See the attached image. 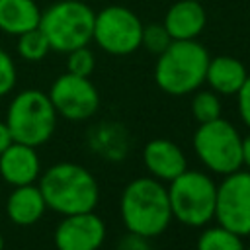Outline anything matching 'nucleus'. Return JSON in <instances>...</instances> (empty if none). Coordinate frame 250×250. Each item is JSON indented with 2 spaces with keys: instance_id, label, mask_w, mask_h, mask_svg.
I'll return each mask as SVG.
<instances>
[{
  "instance_id": "29",
  "label": "nucleus",
  "mask_w": 250,
  "mask_h": 250,
  "mask_svg": "<svg viewBox=\"0 0 250 250\" xmlns=\"http://www.w3.org/2000/svg\"><path fill=\"white\" fill-rule=\"evenodd\" d=\"M4 244H6V242H4V234L0 232V250H4Z\"/></svg>"
},
{
  "instance_id": "17",
  "label": "nucleus",
  "mask_w": 250,
  "mask_h": 250,
  "mask_svg": "<svg viewBox=\"0 0 250 250\" xmlns=\"http://www.w3.org/2000/svg\"><path fill=\"white\" fill-rule=\"evenodd\" d=\"M41 10L35 0H0V31L21 35L39 25Z\"/></svg>"
},
{
  "instance_id": "16",
  "label": "nucleus",
  "mask_w": 250,
  "mask_h": 250,
  "mask_svg": "<svg viewBox=\"0 0 250 250\" xmlns=\"http://www.w3.org/2000/svg\"><path fill=\"white\" fill-rule=\"evenodd\" d=\"M248 78V70L244 62L230 55H217L209 59L205 82L209 88L223 96H236L244 80Z\"/></svg>"
},
{
  "instance_id": "8",
  "label": "nucleus",
  "mask_w": 250,
  "mask_h": 250,
  "mask_svg": "<svg viewBox=\"0 0 250 250\" xmlns=\"http://www.w3.org/2000/svg\"><path fill=\"white\" fill-rule=\"evenodd\" d=\"M143 21L125 6H105L94 18L92 41L107 55L125 57L141 47Z\"/></svg>"
},
{
  "instance_id": "2",
  "label": "nucleus",
  "mask_w": 250,
  "mask_h": 250,
  "mask_svg": "<svg viewBox=\"0 0 250 250\" xmlns=\"http://www.w3.org/2000/svg\"><path fill=\"white\" fill-rule=\"evenodd\" d=\"M39 189L47 209L59 215L94 211L100 203V186L96 176L82 164L57 162L39 176Z\"/></svg>"
},
{
  "instance_id": "13",
  "label": "nucleus",
  "mask_w": 250,
  "mask_h": 250,
  "mask_svg": "<svg viewBox=\"0 0 250 250\" xmlns=\"http://www.w3.org/2000/svg\"><path fill=\"white\" fill-rule=\"evenodd\" d=\"M41 176V160L35 146L12 143L0 154V178L12 188L35 184Z\"/></svg>"
},
{
  "instance_id": "6",
  "label": "nucleus",
  "mask_w": 250,
  "mask_h": 250,
  "mask_svg": "<svg viewBox=\"0 0 250 250\" xmlns=\"http://www.w3.org/2000/svg\"><path fill=\"white\" fill-rule=\"evenodd\" d=\"M244 137L227 119L199 123L193 133V150L199 162L217 176L244 168Z\"/></svg>"
},
{
  "instance_id": "19",
  "label": "nucleus",
  "mask_w": 250,
  "mask_h": 250,
  "mask_svg": "<svg viewBox=\"0 0 250 250\" xmlns=\"http://www.w3.org/2000/svg\"><path fill=\"white\" fill-rule=\"evenodd\" d=\"M244 236L232 232L223 225H213L201 230L195 242V250H244Z\"/></svg>"
},
{
  "instance_id": "3",
  "label": "nucleus",
  "mask_w": 250,
  "mask_h": 250,
  "mask_svg": "<svg viewBox=\"0 0 250 250\" xmlns=\"http://www.w3.org/2000/svg\"><path fill=\"white\" fill-rule=\"evenodd\" d=\"M211 55L197 39L172 41L156 57L154 82L170 96H186L205 84V72Z\"/></svg>"
},
{
  "instance_id": "12",
  "label": "nucleus",
  "mask_w": 250,
  "mask_h": 250,
  "mask_svg": "<svg viewBox=\"0 0 250 250\" xmlns=\"http://www.w3.org/2000/svg\"><path fill=\"white\" fill-rule=\"evenodd\" d=\"M143 164L148 176L168 184L188 170L186 152L170 139H152L143 146Z\"/></svg>"
},
{
  "instance_id": "1",
  "label": "nucleus",
  "mask_w": 250,
  "mask_h": 250,
  "mask_svg": "<svg viewBox=\"0 0 250 250\" xmlns=\"http://www.w3.org/2000/svg\"><path fill=\"white\" fill-rule=\"evenodd\" d=\"M121 221L127 232L156 238L172 223V209L168 199V188L164 182L152 176H141L131 180L121 193L119 201Z\"/></svg>"
},
{
  "instance_id": "5",
  "label": "nucleus",
  "mask_w": 250,
  "mask_h": 250,
  "mask_svg": "<svg viewBox=\"0 0 250 250\" xmlns=\"http://www.w3.org/2000/svg\"><path fill=\"white\" fill-rule=\"evenodd\" d=\"M217 182L201 170H184L168 182L172 217L186 227L201 229L215 219Z\"/></svg>"
},
{
  "instance_id": "24",
  "label": "nucleus",
  "mask_w": 250,
  "mask_h": 250,
  "mask_svg": "<svg viewBox=\"0 0 250 250\" xmlns=\"http://www.w3.org/2000/svg\"><path fill=\"white\" fill-rule=\"evenodd\" d=\"M16 80H18V70L14 59L4 49H0V98L8 96L14 90Z\"/></svg>"
},
{
  "instance_id": "31",
  "label": "nucleus",
  "mask_w": 250,
  "mask_h": 250,
  "mask_svg": "<svg viewBox=\"0 0 250 250\" xmlns=\"http://www.w3.org/2000/svg\"><path fill=\"white\" fill-rule=\"evenodd\" d=\"M244 250H250V248H244Z\"/></svg>"
},
{
  "instance_id": "4",
  "label": "nucleus",
  "mask_w": 250,
  "mask_h": 250,
  "mask_svg": "<svg viewBox=\"0 0 250 250\" xmlns=\"http://www.w3.org/2000/svg\"><path fill=\"white\" fill-rule=\"evenodd\" d=\"M6 125L16 143L41 146L55 135L57 111L47 92L27 88L16 94L6 111Z\"/></svg>"
},
{
  "instance_id": "30",
  "label": "nucleus",
  "mask_w": 250,
  "mask_h": 250,
  "mask_svg": "<svg viewBox=\"0 0 250 250\" xmlns=\"http://www.w3.org/2000/svg\"><path fill=\"white\" fill-rule=\"evenodd\" d=\"M195 2H201V0H195Z\"/></svg>"
},
{
  "instance_id": "7",
  "label": "nucleus",
  "mask_w": 250,
  "mask_h": 250,
  "mask_svg": "<svg viewBox=\"0 0 250 250\" xmlns=\"http://www.w3.org/2000/svg\"><path fill=\"white\" fill-rule=\"evenodd\" d=\"M96 12L80 0H59L41 12L39 27L49 39L51 51L68 53L84 47L94 35Z\"/></svg>"
},
{
  "instance_id": "14",
  "label": "nucleus",
  "mask_w": 250,
  "mask_h": 250,
  "mask_svg": "<svg viewBox=\"0 0 250 250\" xmlns=\"http://www.w3.org/2000/svg\"><path fill=\"white\" fill-rule=\"evenodd\" d=\"M162 23L174 41L197 39L201 35V31L205 29L207 14H205V8L201 6V2L178 0L168 8Z\"/></svg>"
},
{
  "instance_id": "10",
  "label": "nucleus",
  "mask_w": 250,
  "mask_h": 250,
  "mask_svg": "<svg viewBox=\"0 0 250 250\" xmlns=\"http://www.w3.org/2000/svg\"><path fill=\"white\" fill-rule=\"evenodd\" d=\"M47 94L57 115L68 121L90 119L100 107V92L92 84L90 76L64 72L53 80Z\"/></svg>"
},
{
  "instance_id": "28",
  "label": "nucleus",
  "mask_w": 250,
  "mask_h": 250,
  "mask_svg": "<svg viewBox=\"0 0 250 250\" xmlns=\"http://www.w3.org/2000/svg\"><path fill=\"white\" fill-rule=\"evenodd\" d=\"M244 168L250 170V133L244 137Z\"/></svg>"
},
{
  "instance_id": "9",
  "label": "nucleus",
  "mask_w": 250,
  "mask_h": 250,
  "mask_svg": "<svg viewBox=\"0 0 250 250\" xmlns=\"http://www.w3.org/2000/svg\"><path fill=\"white\" fill-rule=\"evenodd\" d=\"M215 221L240 236H250V170L230 172L217 184Z\"/></svg>"
},
{
  "instance_id": "11",
  "label": "nucleus",
  "mask_w": 250,
  "mask_h": 250,
  "mask_svg": "<svg viewBox=\"0 0 250 250\" xmlns=\"http://www.w3.org/2000/svg\"><path fill=\"white\" fill-rule=\"evenodd\" d=\"M105 234L104 219L94 211H86L64 215L55 229L53 242L57 250H100Z\"/></svg>"
},
{
  "instance_id": "25",
  "label": "nucleus",
  "mask_w": 250,
  "mask_h": 250,
  "mask_svg": "<svg viewBox=\"0 0 250 250\" xmlns=\"http://www.w3.org/2000/svg\"><path fill=\"white\" fill-rule=\"evenodd\" d=\"M236 105H238V115L242 123L250 129V74L240 86V90L236 92Z\"/></svg>"
},
{
  "instance_id": "26",
  "label": "nucleus",
  "mask_w": 250,
  "mask_h": 250,
  "mask_svg": "<svg viewBox=\"0 0 250 250\" xmlns=\"http://www.w3.org/2000/svg\"><path fill=\"white\" fill-rule=\"evenodd\" d=\"M115 250H150V244H148V238L145 236H139V234H133V232H127Z\"/></svg>"
},
{
  "instance_id": "18",
  "label": "nucleus",
  "mask_w": 250,
  "mask_h": 250,
  "mask_svg": "<svg viewBox=\"0 0 250 250\" xmlns=\"http://www.w3.org/2000/svg\"><path fill=\"white\" fill-rule=\"evenodd\" d=\"M127 131L119 123H98L88 133L90 148L105 160H123L129 148Z\"/></svg>"
},
{
  "instance_id": "22",
  "label": "nucleus",
  "mask_w": 250,
  "mask_h": 250,
  "mask_svg": "<svg viewBox=\"0 0 250 250\" xmlns=\"http://www.w3.org/2000/svg\"><path fill=\"white\" fill-rule=\"evenodd\" d=\"M174 39L170 37L168 29L164 27L162 21H154V23H148V25H143V35H141V47H145L148 53L152 55H160L162 51L168 49V45L172 43Z\"/></svg>"
},
{
  "instance_id": "21",
  "label": "nucleus",
  "mask_w": 250,
  "mask_h": 250,
  "mask_svg": "<svg viewBox=\"0 0 250 250\" xmlns=\"http://www.w3.org/2000/svg\"><path fill=\"white\" fill-rule=\"evenodd\" d=\"M221 100L219 94L209 90H195L191 98V115L197 123H207L221 117Z\"/></svg>"
},
{
  "instance_id": "15",
  "label": "nucleus",
  "mask_w": 250,
  "mask_h": 250,
  "mask_svg": "<svg viewBox=\"0 0 250 250\" xmlns=\"http://www.w3.org/2000/svg\"><path fill=\"white\" fill-rule=\"evenodd\" d=\"M47 211L45 197L37 184L18 186L6 199L8 219L18 227H31L43 219Z\"/></svg>"
},
{
  "instance_id": "20",
  "label": "nucleus",
  "mask_w": 250,
  "mask_h": 250,
  "mask_svg": "<svg viewBox=\"0 0 250 250\" xmlns=\"http://www.w3.org/2000/svg\"><path fill=\"white\" fill-rule=\"evenodd\" d=\"M16 51L18 55L27 61V62H39L43 61L49 51H51V45H49V39L45 37V33L41 31V27H33L21 35H18V41H16Z\"/></svg>"
},
{
  "instance_id": "23",
  "label": "nucleus",
  "mask_w": 250,
  "mask_h": 250,
  "mask_svg": "<svg viewBox=\"0 0 250 250\" xmlns=\"http://www.w3.org/2000/svg\"><path fill=\"white\" fill-rule=\"evenodd\" d=\"M96 66V57L88 49V45L72 49L66 53V72L76 76H90Z\"/></svg>"
},
{
  "instance_id": "27",
  "label": "nucleus",
  "mask_w": 250,
  "mask_h": 250,
  "mask_svg": "<svg viewBox=\"0 0 250 250\" xmlns=\"http://www.w3.org/2000/svg\"><path fill=\"white\" fill-rule=\"evenodd\" d=\"M12 143H14V139H12V133H10L6 121H0V154H2Z\"/></svg>"
}]
</instances>
